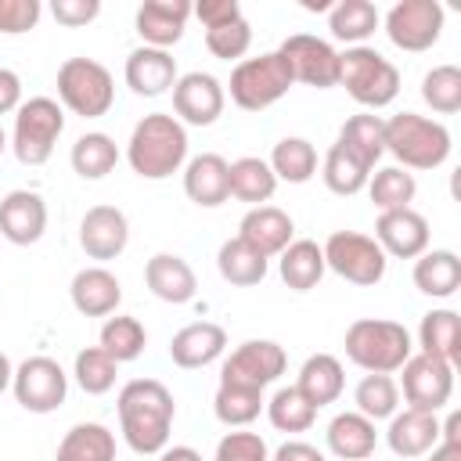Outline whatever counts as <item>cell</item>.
<instances>
[{
    "mask_svg": "<svg viewBox=\"0 0 461 461\" xmlns=\"http://www.w3.org/2000/svg\"><path fill=\"white\" fill-rule=\"evenodd\" d=\"M414 191H418L414 176H411L407 169H400V166H385V169H378L375 176H367V194H371V202H375L382 212H389V209H407V205L414 202Z\"/></svg>",
    "mask_w": 461,
    "mask_h": 461,
    "instance_id": "cell-41",
    "label": "cell"
},
{
    "mask_svg": "<svg viewBox=\"0 0 461 461\" xmlns=\"http://www.w3.org/2000/svg\"><path fill=\"white\" fill-rule=\"evenodd\" d=\"M227 349V331L212 321H194L180 328L169 342V357L176 367H205Z\"/></svg>",
    "mask_w": 461,
    "mask_h": 461,
    "instance_id": "cell-25",
    "label": "cell"
},
{
    "mask_svg": "<svg viewBox=\"0 0 461 461\" xmlns=\"http://www.w3.org/2000/svg\"><path fill=\"white\" fill-rule=\"evenodd\" d=\"M385 439H389V450L393 454H400V457H421V454H429L439 443V421L429 411H411L407 407L403 414H393L389 418Z\"/></svg>",
    "mask_w": 461,
    "mask_h": 461,
    "instance_id": "cell-26",
    "label": "cell"
},
{
    "mask_svg": "<svg viewBox=\"0 0 461 461\" xmlns=\"http://www.w3.org/2000/svg\"><path fill=\"white\" fill-rule=\"evenodd\" d=\"M216 267H220V277L230 281V285H259L267 277V256H259L249 241L241 238H227L220 245V256H216Z\"/></svg>",
    "mask_w": 461,
    "mask_h": 461,
    "instance_id": "cell-34",
    "label": "cell"
},
{
    "mask_svg": "<svg viewBox=\"0 0 461 461\" xmlns=\"http://www.w3.org/2000/svg\"><path fill=\"white\" fill-rule=\"evenodd\" d=\"M292 234H295V223L285 209L277 205H252L241 223H238V238L249 241L259 256H281L288 245H292Z\"/></svg>",
    "mask_w": 461,
    "mask_h": 461,
    "instance_id": "cell-19",
    "label": "cell"
},
{
    "mask_svg": "<svg viewBox=\"0 0 461 461\" xmlns=\"http://www.w3.org/2000/svg\"><path fill=\"white\" fill-rule=\"evenodd\" d=\"M144 324L137 317H108L104 328H101V349L115 360V364H126V360H137L144 353Z\"/></svg>",
    "mask_w": 461,
    "mask_h": 461,
    "instance_id": "cell-42",
    "label": "cell"
},
{
    "mask_svg": "<svg viewBox=\"0 0 461 461\" xmlns=\"http://www.w3.org/2000/svg\"><path fill=\"white\" fill-rule=\"evenodd\" d=\"M173 112L191 126H212L223 112V86L209 72H187L173 83Z\"/></svg>",
    "mask_w": 461,
    "mask_h": 461,
    "instance_id": "cell-16",
    "label": "cell"
},
{
    "mask_svg": "<svg viewBox=\"0 0 461 461\" xmlns=\"http://www.w3.org/2000/svg\"><path fill=\"white\" fill-rule=\"evenodd\" d=\"M11 378H14V367H11V360H7V353H0V393L11 385Z\"/></svg>",
    "mask_w": 461,
    "mask_h": 461,
    "instance_id": "cell-57",
    "label": "cell"
},
{
    "mask_svg": "<svg viewBox=\"0 0 461 461\" xmlns=\"http://www.w3.org/2000/svg\"><path fill=\"white\" fill-rule=\"evenodd\" d=\"M126 83L140 97H158L176 83V61L169 50L158 47H137L126 58Z\"/></svg>",
    "mask_w": 461,
    "mask_h": 461,
    "instance_id": "cell-24",
    "label": "cell"
},
{
    "mask_svg": "<svg viewBox=\"0 0 461 461\" xmlns=\"http://www.w3.org/2000/svg\"><path fill=\"white\" fill-rule=\"evenodd\" d=\"M418 342H421V353L454 364L457 353H461V321H457V313L454 310H429L421 317Z\"/></svg>",
    "mask_w": 461,
    "mask_h": 461,
    "instance_id": "cell-33",
    "label": "cell"
},
{
    "mask_svg": "<svg viewBox=\"0 0 461 461\" xmlns=\"http://www.w3.org/2000/svg\"><path fill=\"white\" fill-rule=\"evenodd\" d=\"M130 241V223L122 216V209L115 205H94L86 209L83 223H79V245L90 259H115Z\"/></svg>",
    "mask_w": 461,
    "mask_h": 461,
    "instance_id": "cell-17",
    "label": "cell"
},
{
    "mask_svg": "<svg viewBox=\"0 0 461 461\" xmlns=\"http://www.w3.org/2000/svg\"><path fill=\"white\" fill-rule=\"evenodd\" d=\"M443 32V7L436 0H400L385 14V36L400 50H429Z\"/></svg>",
    "mask_w": 461,
    "mask_h": 461,
    "instance_id": "cell-11",
    "label": "cell"
},
{
    "mask_svg": "<svg viewBox=\"0 0 461 461\" xmlns=\"http://www.w3.org/2000/svg\"><path fill=\"white\" fill-rule=\"evenodd\" d=\"M375 421L360 411H342L328 425V450L342 461H364L375 454Z\"/></svg>",
    "mask_w": 461,
    "mask_h": 461,
    "instance_id": "cell-27",
    "label": "cell"
},
{
    "mask_svg": "<svg viewBox=\"0 0 461 461\" xmlns=\"http://www.w3.org/2000/svg\"><path fill=\"white\" fill-rule=\"evenodd\" d=\"M11 389H14V400L32 411V414H50L65 403V393H68V375L61 371L58 360L50 357H29L18 364L14 378H11Z\"/></svg>",
    "mask_w": 461,
    "mask_h": 461,
    "instance_id": "cell-10",
    "label": "cell"
},
{
    "mask_svg": "<svg viewBox=\"0 0 461 461\" xmlns=\"http://www.w3.org/2000/svg\"><path fill=\"white\" fill-rule=\"evenodd\" d=\"M144 281L151 288L155 299L162 303H173V306H184L194 299L198 292V281H194V270L184 256H173V252H158L148 259L144 267Z\"/></svg>",
    "mask_w": 461,
    "mask_h": 461,
    "instance_id": "cell-22",
    "label": "cell"
},
{
    "mask_svg": "<svg viewBox=\"0 0 461 461\" xmlns=\"http://www.w3.org/2000/svg\"><path fill=\"white\" fill-rule=\"evenodd\" d=\"M47 230V202L36 191H7L0 198V234L11 245H36Z\"/></svg>",
    "mask_w": 461,
    "mask_h": 461,
    "instance_id": "cell-18",
    "label": "cell"
},
{
    "mask_svg": "<svg viewBox=\"0 0 461 461\" xmlns=\"http://www.w3.org/2000/svg\"><path fill=\"white\" fill-rule=\"evenodd\" d=\"M158 461H202V454L194 447H166Z\"/></svg>",
    "mask_w": 461,
    "mask_h": 461,
    "instance_id": "cell-55",
    "label": "cell"
},
{
    "mask_svg": "<svg viewBox=\"0 0 461 461\" xmlns=\"http://www.w3.org/2000/svg\"><path fill=\"white\" fill-rule=\"evenodd\" d=\"M126 158L137 176L144 180H166L173 176L187 158V130L176 115L151 112L144 115L126 144Z\"/></svg>",
    "mask_w": 461,
    "mask_h": 461,
    "instance_id": "cell-2",
    "label": "cell"
},
{
    "mask_svg": "<svg viewBox=\"0 0 461 461\" xmlns=\"http://www.w3.org/2000/svg\"><path fill=\"white\" fill-rule=\"evenodd\" d=\"M267 418H270V425L281 429V432H306V429L313 425V418H317V407H313L295 385H288V389H277V393L270 396Z\"/></svg>",
    "mask_w": 461,
    "mask_h": 461,
    "instance_id": "cell-44",
    "label": "cell"
},
{
    "mask_svg": "<svg viewBox=\"0 0 461 461\" xmlns=\"http://www.w3.org/2000/svg\"><path fill=\"white\" fill-rule=\"evenodd\" d=\"M4 144H7V137H4V130H0V151H4Z\"/></svg>",
    "mask_w": 461,
    "mask_h": 461,
    "instance_id": "cell-58",
    "label": "cell"
},
{
    "mask_svg": "<svg viewBox=\"0 0 461 461\" xmlns=\"http://www.w3.org/2000/svg\"><path fill=\"white\" fill-rule=\"evenodd\" d=\"M324 252L317 241L310 238H299L292 241L285 252H281V281L292 288V292H310L317 288V281L324 277Z\"/></svg>",
    "mask_w": 461,
    "mask_h": 461,
    "instance_id": "cell-30",
    "label": "cell"
},
{
    "mask_svg": "<svg viewBox=\"0 0 461 461\" xmlns=\"http://www.w3.org/2000/svg\"><path fill=\"white\" fill-rule=\"evenodd\" d=\"M212 461H270V450L259 432H227L216 443Z\"/></svg>",
    "mask_w": 461,
    "mask_h": 461,
    "instance_id": "cell-48",
    "label": "cell"
},
{
    "mask_svg": "<svg viewBox=\"0 0 461 461\" xmlns=\"http://www.w3.org/2000/svg\"><path fill=\"white\" fill-rule=\"evenodd\" d=\"M274 187H277V176H274L270 162H263L256 155H245V158L230 162V194L238 202L263 205V202H270Z\"/></svg>",
    "mask_w": 461,
    "mask_h": 461,
    "instance_id": "cell-36",
    "label": "cell"
},
{
    "mask_svg": "<svg viewBox=\"0 0 461 461\" xmlns=\"http://www.w3.org/2000/svg\"><path fill=\"white\" fill-rule=\"evenodd\" d=\"M50 14L61 22V25H86L101 14V0H54L50 4Z\"/></svg>",
    "mask_w": 461,
    "mask_h": 461,
    "instance_id": "cell-50",
    "label": "cell"
},
{
    "mask_svg": "<svg viewBox=\"0 0 461 461\" xmlns=\"http://www.w3.org/2000/svg\"><path fill=\"white\" fill-rule=\"evenodd\" d=\"M353 403L364 418L371 421H382V418H393L396 414V403H400V389L389 375H364L353 389Z\"/></svg>",
    "mask_w": 461,
    "mask_h": 461,
    "instance_id": "cell-43",
    "label": "cell"
},
{
    "mask_svg": "<svg viewBox=\"0 0 461 461\" xmlns=\"http://www.w3.org/2000/svg\"><path fill=\"white\" fill-rule=\"evenodd\" d=\"M191 14H198V22L205 29H216V25L241 18V7H238V0H202V4H191Z\"/></svg>",
    "mask_w": 461,
    "mask_h": 461,
    "instance_id": "cell-51",
    "label": "cell"
},
{
    "mask_svg": "<svg viewBox=\"0 0 461 461\" xmlns=\"http://www.w3.org/2000/svg\"><path fill=\"white\" fill-rule=\"evenodd\" d=\"M65 130V112L54 97H29L18 104L11 148L22 166H43L54 155V144Z\"/></svg>",
    "mask_w": 461,
    "mask_h": 461,
    "instance_id": "cell-6",
    "label": "cell"
},
{
    "mask_svg": "<svg viewBox=\"0 0 461 461\" xmlns=\"http://www.w3.org/2000/svg\"><path fill=\"white\" fill-rule=\"evenodd\" d=\"M40 0H0V32L18 36L40 22Z\"/></svg>",
    "mask_w": 461,
    "mask_h": 461,
    "instance_id": "cell-49",
    "label": "cell"
},
{
    "mask_svg": "<svg viewBox=\"0 0 461 461\" xmlns=\"http://www.w3.org/2000/svg\"><path fill=\"white\" fill-rule=\"evenodd\" d=\"M205 47L220 58V61H234L241 58L249 47H252V25L249 18H234L227 25H216V29H205Z\"/></svg>",
    "mask_w": 461,
    "mask_h": 461,
    "instance_id": "cell-47",
    "label": "cell"
},
{
    "mask_svg": "<svg viewBox=\"0 0 461 461\" xmlns=\"http://www.w3.org/2000/svg\"><path fill=\"white\" fill-rule=\"evenodd\" d=\"M339 83L349 90V97L364 108H385L400 94V72L389 58H382L375 47H346L339 54Z\"/></svg>",
    "mask_w": 461,
    "mask_h": 461,
    "instance_id": "cell-5",
    "label": "cell"
},
{
    "mask_svg": "<svg viewBox=\"0 0 461 461\" xmlns=\"http://www.w3.org/2000/svg\"><path fill=\"white\" fill-rule=\"evenodd\" d=\"M285 364H288V357L274 339H249L223 360L220 378L223 382H241V385H252V389H267L274 378L285 375Z\"/></svg>",
    "mask_w": 461,
    "mask_h": 461,
    "instance_id": "cell-14",
    "label": "cell"
},
{
    "mask_svg": "<svg viewBox=\"0 0 461 461\" xmlns=\"http://www.w3.org/2000/svg\"><path fill=\"white\" fill-rule=\"evenodd\" d=\"M375 241L385 256H396V259H418L425 249H429V220L418 212V209H389V212H378V223H375Z\"/></svg>",
    "mask_w": 461,
    "mask_h": 461,
    "instance_id": "cell-15",
    "label": "cell"
},
{
    "mask_svg": "<svg viewBox=\"0 0 461 461\" xmlns=\"http://www.w3.org/2000/svg\"><path fill=\"white\" fill-rule=\"evenodd\" d=\"M270 461H324V454H321L317 447L303 443V439H288V443H281V447L274 450Z\"/></svg>",
    "mask_w": 461,
    "mask_h": 461,
    "instance_id": "cell-53",
    "label": "cell"
},
{
    "mask_svg": "<svg viewBox=\"0 0 461 461\" xmlns=\"http://www.w3.org/2000/svg\"><path fill=\"white\" fill-rule=\"evenodd\" d=\"M176 403L169 389L155 378H133L119 393V425L122 439L137 454H162L169 443Z\"/></svg>",
    "mask_w": 461,
    "mask_h": 461,
    "instance_id": "cell-1",
    "label": "cell"
},
{
    "mask_svg": "<svg viewBox=\"0 0 461 461\" xmlns=\"http://www.w3.org/2000/svg\"><path fill=\"white\" fill-rule=\"evenodd\" d=\"M421 97L432 112L454 115L461 112V68L457 65H436L421 79Z\"/></svg>",
    "mask_w": 461,
    "mask_h": 461,
    "instance_id": "cell-45",
    "label": "cell"
},
{
    "mask_svg": "<svg viewBox=\"0 0 461 461\" xmlns=\"http://www.w3.org/2000/svg\"><path fill=\"white\" fill-rule=\"evenodd\" d=\"M385 151L400 169H436L450 155V130L418 112H400L385 119Z\"/></svg>",
    "mask_w": 461,
    "mask_h": 461,
    "instance_id": "cell-4",
    "label": "cell"
},
{
    "mask_svg": "<svg viewBox=\"0 0 461 461\" xmlns=\"http://www.w3.org/2000/svg\"><path fill=\"white\" fill-rule=\"evenodd\" d=\"M119 162V148L108 133H83L76 144H72V169L83 176V180H101L115 169Z\"/></svg>",
    "mask_w": 461,
    "mask_h": 461,
    "instance_id": "cell-39",
    "label": "cell"
},
{
    "mask_svg": "<svg viewBox=\"0 0 461 461\" xmlns=\"http://www.w3.org/2000/svg\"><path fill=\"white\" fill-rule=\"evenodd\" d=\"M339 144L349 151V155H357L367 169H375V162L385 155V119H378V115H349L346 122H342V130H339Z\"/></svg>",
    "mask_w": 461,
    "mask_h": 461,
    "instance_id": "cell-31",
    "label": "cell"
},
{
    "mask_svg": "<svg viewBox=\"0 0 461 461\" xmlns=\"http://www.w3.org/2000/svg\"><path fill=\"white\" fill-rule=\"evenodd\" d=\"M58 97L68 112H76L83 119H97L115 101L112 72L94 58H68L58 68Z\"/></svg>",
    "mask_w": 461,
    "mask_h": 461,
    "instance_id": "cell-8",
    "label": "cell"
},
{
    "mask_svg": "<svg viewBox=\"0 0 461 461\" xmlns=\"http://www.w3.org/2000/svg\"><path fill=\"white\" fill-rule=\"evenodd\" d=\"M346 357L367 375H393L407 364V357H414L411 331L400 321L360 317L346 328Z\"/></svg>",
    "mask_w": 461,
    "mask_h": 461,
    "instance_id": "cell-3",
    "label": "cell"
},
{
    "mask_svg": "<svg viewBox=\"0 0 461 461\" xmlns=\"http://www.w3.org/2000/svg\"><path fill=\"white\" fill-rule=\"evenodd\" d=\"M115 375H119V364L101 346H86L76 353V382L83 393H90V396L108 393L115 385Z\"/></svg>",
    "mask_w": 461,
    "mask_h": 461,
    "instance_id": "cell-46",
    "label": "cell"
},
{
    "mask_svg": "<svg viewBox=\"0 0 461 461\" xmlns=\"http://www.w3.org/2000/svg\"><path fill=\"white\" fill-rule=\"evenodd\" d=\"M378 7L371 0H339L328 14V29L335 40H346L353 47H360L375 29H378Z\"/></svg>",
    "mask_w": 461,
    "mask_h": 461,
    "instance_id": "cell-35",
    "label": "cell"
},
{
    "mask_svg": "<svg viewBox=\"0 0 461 461\" xmlns=\"http://www.w3.org/2000/svg\"><path fill=\"white\" fill-rule=\"evenodd\" d=\"M429 461H461V443H436Z\"/></svg>",
    "mask_w": 461,
    "mask_h": 461,
    "instance_id": "cell-56",
    "label": "cell"
},
{
    "mask_svg": "<svg viewBox=\"0 0 461 461\" xmlns=\"http://www.w3.org/2000/svg\"><path fill=\"white\" fill-rule=\"evenodd\" d=\"M270 169H274L277 180L306 184L317 173V148L306 137H285L270 151Z\"/></svg>",
    "mask_w": 461,
    "mask_h": 461,
    "instance_id": "cell-37",
    "label": "cell"
},
{
    "mask_svg": "<svg viewBox=\"0 0 461 461\" xmlns=\"http://www.w3.org/2000/svg\"><path fill=\"white\" fill-rule=\"evenodd\" d=\"M292 68L277 50H267L259 58H245L238 61V68L230 72V101L245 112H263L274 101H281L292 86Z\"/></svg>",
    "mask_w": 461,
    "mask_h": 461,
    "instance_id": "cell-7",
    "label": "cell"
},
{
    "mask_svg": "<svg viewBox=\"0 0 461 461\" xmlns=\"http://www.w3.org/2000/svg\"><path fill=\"white\" fill-rule=\"evenodd\" d=\"M439 443H461V414L457 411L439 425Z\"/></svg>",
    "mask_w": 461,
    "mask_h": 461,
    "instance_id": "cell-54",
    "label": "cell"
},
{
    "mask_svg": "<svg viewBox=\"0 0 461 461\" xmlns=\"http://www.w3.org/2000/svg\"><path fill=\"white\" fill-rule=\"evenodd\" d=\"M68 295H72V306L83 313V317H108L115 313V306L122 303V285L112 270L104 267H83L72 285H68Z\"/></svg>",
    "mask_w": 461,
    "mask_h": 461,
    "instance_id": "cell-23",
    "label": "cell"
},
{
    "mask_svg": "<svg viewBox=\"0 0 461 461\" xmlns=\"http://www.w3.org/2000/svg\"><path fill=\"white\" fill-rule=\"evenodd\" d=\"M342 385H346V375H342V364L331 357V353H313L306 357V364L299 367V382L295 389L321 411L324 403H335L342 396Z\"/></svg>",
    "mask_w": 461,
    "mask_h": 461,
    "instance_id": "cell-28",
    "label": "cell"
},
{
    "mask_svg": "<svg viewBox=\"0 0 461 461\" xmlns=\"http://www.w3.org/2000/svg\"><path fill=\"white\" fill-rule=\"evenodd\" d=\"M277 54L288 61L295 83H306L317 90L339 86V50L328 40L310 36V32H295L277 47Z\"/></svg>",
    "mask_w": 461,
    "mask_h": 461,
    "instance_id": "cell-13",
    "label": "cell"
},
{
    "mask_svg": "<svg viewBox=\"0 0 461 461\" xmlns=\"http://www.w3.org/2000/svg\"><path fill=\"white\" fill-rule=\"evenodd\" d=\"M321 176H324V184H328L331 194H357V191L367 187L371 169L335 140V144L328 148V155H324V169H321Z\"/></svg>",
    "mask_w": 461,
    "mask_h": 461,
    "instance_id": "cell-40",
    "label": "cell"
},
{
    "mask_svg": "<svg viewBox=\"0 0 461 461\" xmlns=\"http://www.w3.org/2000/svg\"><path fill=\"white\" fill-rule=\"evenodd\" d=\"M400 371H403V400H407L411 411L436 414L439 407L450 403L454 364H447L439 357H429V353H418V357H407V364Z\"/></svg>",
    "mask_w": 461,
    "mask_h": 461,
    "instance_id": "cell-12",
    "label": "cell"
},
{
    "mask_svg": "<svg viewBox=\"0 0 461 461\" xmlns=\"http://www.w3.org/2000/svg\"><path fill=\"white\" fill-rule=\"evenodd\" d=\"M187 18H191L187 0H144L137 7V32H140L144 47L166 50L184 36Z\"/></svg>",
    "mask_w": 461,
    "mask_h": 461,
    "instance_id": "cell-21",
    "label": "cell"
},
{
    "mask_svg": "<svg viewBox=\"0 0 461 461\" xmlns=\"http://www.w3.org/2000/svg\"><path fill=\"white\" fill-rule=\"evenodd\" d=\"M414 285L418 292L432 295V299H447L461 288V259L450 249H432L421 252L414 263Z\"/></svg>",
    "mask_w": 461,
    "mask_h": 461,
    "instance_id": "cell-29",
    "label": "cell"
},
{
    "mask_svg": "<svg viewBox=\"0 0 461 461\" xmlns=\"http://www.w3.org/2000/svg\"><path fill=\"white\" fill-rule=\"evenodd\" d=\"M324 252V267L335 270L339 277H346L349 285H378L385 277V252L378 249L375 238L360 234V230H335L328 234V241L321 245Z\"/></svg>",
    "mask_w": 461,
    "mask_h": 461,
    "instance_id": "cell-9",
    "label": "cell"
},
{
    "mask_svg": "<svg viewBox=\"0 0 461 461\" xmlns=\"http://www.w3.org/2000/svg\"><path fill=\"white\" fill-rule=\"evenodd\" d=\"M58 461H115V436L97 421L72 425L58 443Z\"/></svg>",
    "mask_w": 461,
    "mask_h": 461,
    "instance_id": "cell-32",
    "label": "cell"
},
{
    "mask_svg": "<svg viewBox=\"0 0 461 461\" xmlns=\"http://www.w3.org/2000/svg\"><path fill=\"white\" fill-rule=\"evenodd\" d=\"M18 104H22V79H18V72L0 68V115L18 112Z\"/></svg>",
    "mask_w": 461,
    "mask_h": 461,
    "instance_id": "cell-52",
    "label": "cell"
},
{
    "mask_svg": "<svg viewBox=\"0 0 461 461\" xmlns=\"http://www.w3.org/2000/svg\"><path fill=\"white\" fill-rule=\"evenodd\" d=\"M212 411H216V418H220L223 425H230V429L249 425V421L259 418V411H263V389H252V385L223 382V378H220Z\"/></svg>",
    "mask_w": 461,
    "mask_h": 461,
    "instance_id": "cell-38",
    "label": "cell"
},
{
    "mask_svg": "<svg viewBox=\"0 0 461 461\" xmlns=\"http://www.w3.org/2000/svg\"><path fill=\"white\" fill-rule=\"evenodd\" d=\"M184 194L202 209L223 205L230 198V162L212 151L194 155L184 169Z\"/></svg>",
    "mask_w": 461,
    "mask_h": 461,
    "instance_id": "cell-20",
    "label": "cell"
}]
</instances>
